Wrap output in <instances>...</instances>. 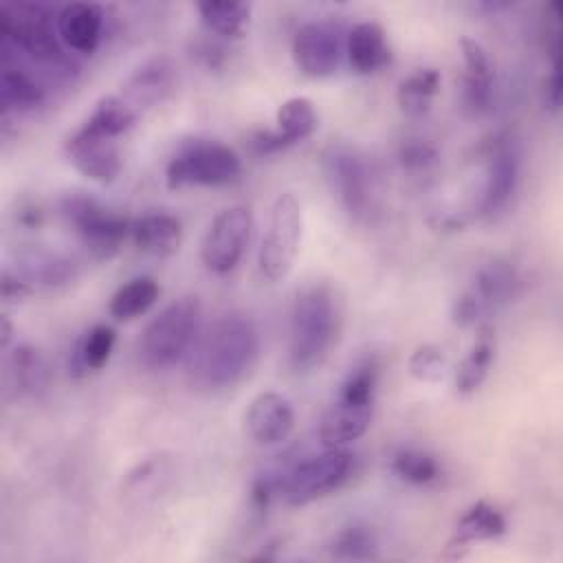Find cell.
Returning <instances> with one entry per match:
<instances>
[{"mask_svg":"<svg viewBox=\"0 0 563 563\" xmlns=\"http://www.w3.org/2000/svg\"><path fill=\"white\" fill-rule=\"evenodd\" d=\"M260 356V332L240 310L216 317L189 352V378L205 389H227L244 380Z\"/></svg>","mask_w":563,"mask_h":563,"instance_id":"obj_1","label":"cell"},{"mask_svg":"<svg viewBox=\"0 0 563 563\" xmlns=\"http://www.w3.org/2000/svg\"><path fill=\"white\" fill-rule=\"evenodd\" d=\"M341 330V301L332 286H303L290 308L288 365L295 374H308L330 354Z\"/></svg>","mask_w":563,"mask_h":563,"instance_id":"obj_2","label":"cell"},{"mask_svg":"<svg viewBox=\"0 0 563 563\" xmlns=\"http://www.w3.org/2000/svg\"><path fill=\"white\" fill-rule=\"evenodd\" d=\"M2 48L20 59L44 66L57 75H70L75 64L62 48L57 15L40 2H18L0 7Z\"/></svg>","mask_w":563,"mask_h":563,"instance_id":"obj_3","label":"cell"},{"mask_svg":"<svg viewBox=\"0 0 563 563\" xmlns=\"http://www.w3.org/2000/svg\"><path fill=\"white\" fill-rule=\"evenodd\" d=\"M202 306L198 297H180L165 306L143 330L139 358L150 372H163L189 356L200 334Z\"/></svg>","mask_w":563,"mask_h":563,"instance_id":"obj_4","label":"cell"},{"mask_svg":"<svg viewBox=\"0 0 563 563\" xmlns=\"http://www.w3.org/2000/svg\"><path fill=\"white\" fill-rule=\"evenodd\" d=\"M323 172L343 211L356 222H372L378 213V187L367 158L356 147L336 143L323 152Z\"/></svg>","mask_w":563,"mask_h":563,"instance_id":"obj_5","label":"cell"},{"mask_svg":"<svg viewBox=\"0 0 563 563\" xmlns=\"http://www.w3.org/2000/svg\"><path fill=\"white\" fill-rule=\"evenodd\" d=\"M240 174L242 158L231 145L194 139L169 158L165 167V183L169 189L222 187L235 183Z\"/></svg>","mask_w":563,"mask_h":563,"instance_id":"obj_6","label":"cell"},{"mask_svg":"<svg viewBox=\"0 0 563 563\" xmlns=\"http://www.w3.org/2000/svg\"><path fill=\"white\" fill-rule=\"evenodd\" d=\"M62 216L95 260H112L130 235L132 222L88 194H68Z\"/></svg>","mask_w":563,"mask_h":563,"instance_id":"obj_7","label":"cell"},{"mask_svg":"<svg viewBox=\"0 0 563 563\" xmlns=\"http://www.w3.org/2000/svg\"><path fill=\"white\" fill-rule=\"evenodd\" d=\"M303 233L301 205L292 191H284L275 198L268 216L266 231L262 235L257 266L268 282H282L295 266Z\"/></svg>","mask_w":563,"mask_h":563,"instance_id":"obj_8","label":"cell"},{"mask_svg":"<svg viewBox=\"0 0 563 563\" xmlns=\"http://www.w3.org/2000/svg\"><path fill=\"white\" fill-rule=\"evenodd\" d=\"M354 471V455L345 446L325 449L317 455L295 460L284 477L279 495L290 506H306L339 490Z\"/></svg>","mask_w":563,"mask_h":563,"instance_id":"obj_9","label":"cell"},{"mask_svg":"<svg viewBox=\"0 0 563 563\" xmlns=\"http://www.w3.org/2000/svg\"><path fill=\"white\" fill-rule=\"evenodd\" d=\"M251 229H253V216L249 207L233 205L222 209L211 220L202 238V244H200L202 264L216 275L231 273L246 251Z\"/></svg>","mask_w":563,"mask_h":563,"instance_id":"obj_10","label":"cell"},{"mask_svg":"<svg viewBox=\"0 0 563 563\" xmlns=\"http://www.w3.org/2000/svg\"><path fill=\"white\" fill-rule=\"evenodd\" d=\"M345 35L334 20L303 22L292 35V62L308 77H330L345 55Z\"/></svg>","mask_w":563,"mask_h":563,"instance_id":"obj_11","label":"cell"},{"mask_svg":"<svg viewBox=\"0 0 563 563\" xmlns=\"http://www.w3.org/2000/svg\"><path fill=\"white\" fill-rule=\"evenodd\" d=\"M484 158L486 176L482 196L477 200V216H493L501 211L517 191L521 174V147L512 134L504 132L488 141Z\"/></svg>","mask_w":563,"mask_h":563,"instance_id":"obj_12","label":"cell"},{"mask_svg":"<svg viewBox=\"0 0 563 563\" xmlns=\"http://www.w3.org/2000/svg\"><path fill=\"white\" fill-rule=\"evenodd\" d=\"M73 167L95 183H112L121 174V152L114 139L95 134L79 125L64 143Z\"/></svg>","mask_w":563,"mask_h":563,"instance_id":"obj_13","label":"cell"},{"mask_svg":"<svg viewBox=\"0 0 563 563\" xmlns=\"http://www.w3.org/2000/svg\"><path fill=\"white\" fill-rule=\"evenodd\" d=\"M46 101V88L40 77L11 51L2 48L0 62V106L2 114H20L40 108Z\"/></svg>","mask_w":563,"mask_h":563,"instance_id":"obj_14","label":"cell"},{"mask_svg":"<svg viewBox=\"0 0 563 563\" xmlns=\"http://www.w3.org/2000/svg\"><path fill=\"white\" fill-rule=\"evenodd\" d=\"M244 422L257 444L273 446L282 444L292 433L295 411L286 396L277 391H262L251 400Z\"/></svg>","mask_w":563,"mask_h":563,"instance_id":"obj_15","label":"cell"},{"mask_svg":"<svg viewBox=\"0 0 563 563\" xmlns=\"http://www.w3.org/2000/svg\"><path fill=\"white\" fill-rule=\"evenodd\" d=\"M176 86V66L167 55H154L139 64L123 84V99L134 108H152L165 101Z\"/></svg>","mask_w":563,"mask_h":563,"instance_id":"obj_16","label":"cell"},{"mask_svg":"<svg viewBox=\"0 0 563 563\" xmlns=\"http://www.w3.org/2000/svg\"><path fill=\"white\" fill-rule=\"evenodd\" d=\"M464 75H462V101L471 114H484L493 101L495 68L488 51L473 37L460 40Z\"/></svg>","mask_w":563,"mask_h":563,"instance_id":"obj_17","label":"cell"},{"mask_svg":"<svg viewBox=\"0 0 563 563\" xmlns=\"http://www.w3.org/2000/svg\"><path fill=\"white\" fill-rule=\"evenodd\" d=\"M57 33L66 48L92 55L103 35V11L92 2H68L57 11Z\"/></svg>","mask_w":563,"mask_h":563,"instance_id":"obj_18","label":"cell"},{"mask_svg":"<svg viewBox=\"0 0 563 563\" xmlns=\"http://www.w3.org/2000/svg\"><path fill=\"white\" fill-rule=\"evenodd\" d=\"M345 59L358 75H372L385 68L391 59L385 29L372 20L354 24L345 35Z\"/></svg>","mask_w":563,"mask_h":563,"instance_id":"obj_19","label":"cell"},{"mask_svg":"<svg viewBox=\"0 0 563 563\" xmlns=\"http://www.w3.org/2000/svg\"><path fill=\"white\" fill-rule=\"evenodd\" d=\"M506 532V517L488 501L479 499L471 504L457 519L453 534L446 543V554L457 559L462 556L471 543L477 541H490Z\"/></svg>","mask_w":563,"mask_h":563,"instance_id":"obj_20","label":"cell"},{"mask_svg":"<svg viewBox=\"0 0 563 563\" xmlns=\"http://www.w3.org/2000/svg\"><path fill=\"white\" fill-rule=\"evenodd\" d=\"M130 238L134 246L152 257H169L183 244V224L178 218L156 211L132 222Z\"/></svg>","mask_w":563,"mask_h":563,"instance_id":"obj_21","label":"cell"},{"mask_svg":"<svg viewBox=\"0 0 563 563\" xmlns=\"http://www.w3.org/2000/svg\"><path fill=\"white\" fill-rule=\"evenodd\" d=\"M374 407L369 405H347L334 400L319 424V440L325 449L347 446L358 440L372 422Z\"/></svg>","mask_w":563,"mask_h":563,"instance_id":"obj_22","label":"cell"},{"mask_svg":"<svg viewBox=\"0 0 563 563\" xmlns=\"http://www.w3.org/2000/svg\"><path fill=\"white\" fill-rule=\"evenodd\" d=\"M13 273L31 288H35V286L55 288V286H64V284L73 282L77 275V266L73 260H68L62 253L35 249V251L24 253L18 260V268Z\"/></svg>","mask_w":563,"mask_h":563,"instance_id":"obj_23","label":"cell"},{"mask_svg":"<svg viewBox=\"0 0 563 563\" xmlns=\"http://www.w3.org/2000/svg\"><path fill=\"white\" fill-rule=\"evenodd\" d=\"M519 284H521V277L510 262L490 260L484 266H479V271L475 273L473 286L468 290L479 299V303L488 312L490 308L508 303L517 295Z\"/></svg>","mask_w":563,"mask_h":563,"instance_id":"obj_24","label":"cell"},{"mask_svg":"<svg viewBox=\"0 0 563 563\" xmlns=\"http://www.w3.org/2000/svg\"><path fill=\"white\" fill-rule=\"evenodd\" d=\"M117 334L110 325L97 323L88 328L75 343L68 356V374L73 378H84L92 372H99L112 356Z\"/></svg>","mask_w":563,"mask_h":563,"instance_id":"obj_25","label":"cell"},{"mask_svg":"<svg viewBox=\"0 0 563 563\" xmlns=\"http://www.w3.org/2000/svg\"><path fill=\"white\" fill-rule=\"evenodd\" d=\"M9 374L20 396L37 398L51 385V369L44 354L31 343H18L9 356Z\"/></svg>","mask_w":563,"mask_h":563,"instance_id":"obj_26","label":"cell"},{"mask_svg":"<svg viewBox=\"0 0 563 563\" xmlns=\"http://www.w3.org/2000/svg\"><path fill=\"white\" fill-rule=\"evenodd\" d=\"M277 128L273 130L282 150L301 143L317 130V110L308 97H290L275 112Z\"/></svg>","mask_w":563,"mask_h":563,"instance_id":"obj_27","label":"cell"},{"mask_svg":"<svg viewBox=\"0 0 563 563\" xmlns=\"http://www.w3.org/2000/svg\"><path fill=\"white\" fill-rule=\"evenodd\" d=\"M136 117H139V110H134L123 97L106 95L95 103V108L90 110V114L81 125L95 134L117 141L119 136H123L134 128Z\"/></svg>","mask_w":563,"mask_h":563,"instance_id":"obj_28","label":"cell"},{"mask_svg":"<svg viewBox=\"0 0 563 563\" xmlns=\"http://www.w3.org/2000/svg\"><path fill=\"white\" fill-rule=\"evenodd\" d=\"M200 22L207 26L209 33H216L220 37H242L251 22L253 7L249 2H200L198 7Z\"/></svg>","mask_w":563,"mask_h":563,"instance_id":"obj_29","label":"cell"},{"mask_svg":"<svg viewBox=\"0 0 563 563\" xmlns=\"http://www.w3.org/2000/svg\"><path fill=\"white\" fill-rule=\"evenodd\" d=\"M493 358H495V339L490 332L484 330L457 365L455 391L462 396L475 394L482 387V383L486 380Z\"/></svg>","mask_w":563,"mask_h":563,"instance_id":"obj_30","label":"cell"},{"mask_svg":"<svg viewBox=\"0 0 563 563\" xmlns=\"http://www.w3.org/2000/svg\"><path fill=\"white\" fill-rule=\"evenodd\" d=\"M440 84H442V77H440L438 68H431V66L416 68L398 84L396 101H398L400 110L411 117L424 114L429 110L433 97L438 95Z\"/></svg>","mask_w":563,"mask_h":563,"instance_id":"obj_31","label":"cell"},{"mask_svg":"<svg viewBox=\"0 0 563 563\" xmlns=\"http://www.w3.org/2000/svg\"><path fill=\"white\" fill-rule=\"evenodd\" d=\"M158 295H161L158 284L152 277L141 275L123 284L121 288H117V292L110 297L108 310L117 321H130L147 312L158 299Z\"/></svg>","mask_w":563,"mask_h":563,"instance_id":"obj_32","label":"cell"},{"mask_svg":"<svg viewBox=\"0 0 563 563\" xmlns=\"http://www.w3.org/2000/svg\"><path fill=\"white\" fill-rule=\"evenodd\" d=\"M378 537L367 523H347L330 541V554L339 561H372L378 556Z\"/></svg>","mask_w":563,"mask_h":563,"instance_id":"obj_33","label":"cell"},{"mask_svg":"<svg viewBox=\"0 0 563 563\" xmlns=\"http://www.w3.org/2000/svg\"><path fill=\"white\" fill-rule=\"evenodd\" d=\"M389 468L396 477H400L407 484L413 486H427L433 484L440 477V464L438 460L420 449H400L391 455Z\"/></svg>","mask_w":563,"mask_h":563,"instance_id":"obj_34","label":"cell"},{"mask_svg":"<svg viewBox=\"0 0 563 563\" xmlns=\"http://www.w3.org/2000/svg\"><path fill=\"white\" fill-rule=\"evenodd\" d=\"M409 374L420 383H438L446 374V356L438 345L422 343L409 356Z\"/></svg>","mask_w":563,"mask_h":563,"instance_id":"obj_35","label":"cell"},{"mask_svg":"<svg viewBox=\"0 0 563 563\" xmlns=\"http://www.w3.org/2000/svg\"><path fill=\"white\" fill-rule=\"evenodd\" d=\"M435 158H438L435 145H431L429 141H422V139H407V141H402V145L398 150L400 165L411 172L431 167L435 163Z\"/></svg>","mask_w":563,"mask_h":563,"instance_id":"obj_36","label":"cell"},{"mask_svg":"<svg viewBox=\"0 0 563 563\" xmlns=\"http://www.w3.org/2000/svg\"><path fill=\"white\" fill-rule=\"evenodd\" d=\"M484 306L479 303V299L471 292V290H464L455 303H453V310H451V317H453V323H457L460 328H468V325H475V321H479L484 317Z\"/></svg>","mask_w":563,"mask_h":563,"instance_id":"obj_37","label":"cell"},{"mask_svg":"<svg viewBox=\"0 0 563 563\" xmlns=\"http://www.w3.org/2000/svg\"><path fill=\"white\" fill-rule=\"evenodd\" d=\"M543 103L550 112H559L561 110V66L559 59L552 62V68L543 81Z\"/></svg>","mask_w":563,"mask_h":563,"instance_id":"obj_38","label":"cell"},{"mask_svg":"<svg viewBox=\"0 0 563 563\" xmlns=\"http://www.w3.org/2000/svg\"><path fill=\"white\" fill-rule=\"evenodd\" d=\"M0 292L4 301H20L24 297H29L33 292V288L29 284H24L13 271L4 268L2 277H0Z\"/></svg>","mask_w":563,"mask_h":563,"instance_id":"obj_39","label":"cell"},{"mask_svg":"<svg viewBox=\"0 0 563 563\" xmlns=\"http://www.w3.org/2000/svg\"><path fill=\"white\" fill-rule=\"evenodd\" d=\"M2 336H0V343H2V347H9V343H11V334H13V328H11V321H9V317L4 314L2 317V332H0Z\"/></svg>","mask_w":563,"mask_h":563,"instance_id":"obj_40","label":"cell"}]
</instances>
